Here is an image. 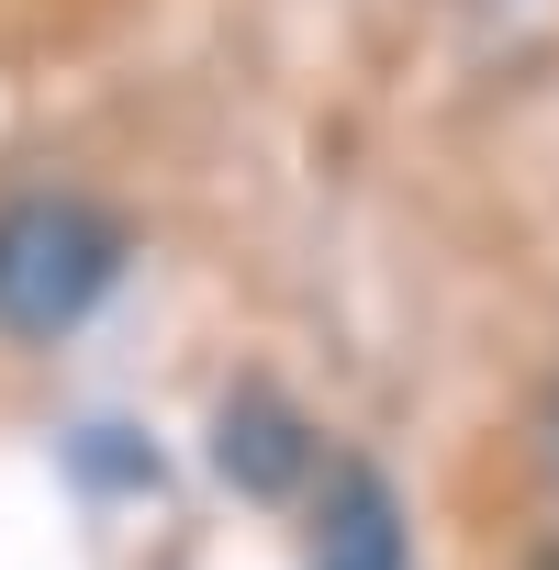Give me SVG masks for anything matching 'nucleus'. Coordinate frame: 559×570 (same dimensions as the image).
Wrapping results in <instances>:
<instances>
[{
  "label": "nucleus",
  "instance_id": "39448f33",
  "mask_svg": "<svg viewBox=\"0 0 559 570\" xmlns=\"http://www.w3.org/2000/svg\"><path fill=\"white\" fill-rule=\"evenodd\" d=\"M526 570H559V548H537V559H526Z\"/></svg>",
  "mask_w": 559,
  "mask_h": 570
},
{
  "label": "nucleus",
  "instance_id": "f257e3e1",
  "mask_svg": "<svg viewBox=\"0 0 559 570\" xmlns=\"http://www.w3.org/2000/svg\"><path fill=\"white\" fill-rule=\"evenodd\" d=\"M124 279V224L79 190H23L0 202V336L12 347H68Z\"/></svg>",
  "mask_w": 559,
  "mask_h": 570
},
{
  "label": "nucleus",
  "instance_id": "f03ea898",
  "mask_svg": "<svg viewBox=\"0 0 559 570\" xmlns=\"http://www.w3.org/2000/svg\"><path fill=\"white\" fill-rule=\"evenodd\" d=\"M303 570H425L403 492L370 459H325L314 470V514H303Z\"/></svg>",
  "mask_w": 559,
  "mask_h": 570
},
{
  "label": "nucleus",
  "instance_id": "7ed1b4c3",
  "mask_svg": "<svg viewBox=\"0 0 559 570\" xmlns=\"http://www.w3.org/2000/svg\"><path fill=\"white\" fill-rule=\"evenodd\" d=\"M213 470L246 492V503H280V492H303L325 459H314V436H303V414L280 403V392H235L224 414H213Z\"/></svg>",
  "mask_w": 559,
  "mask_h": 570
},
{
  "label": "nucleus",
  "instance_id": "20e7f679",
  "mask_svg": "<svg viewBox=\"0 0 559 570\" xmlns=\"http://www.w3.org/2000/svg\"><path fill=\"white\" fill-rule=\"evenodd\" d=\"M548 470H559V392H548Z\"/></svg>",
  "mask_w": 559,
  "mask_h": 570
}]
</instances>
